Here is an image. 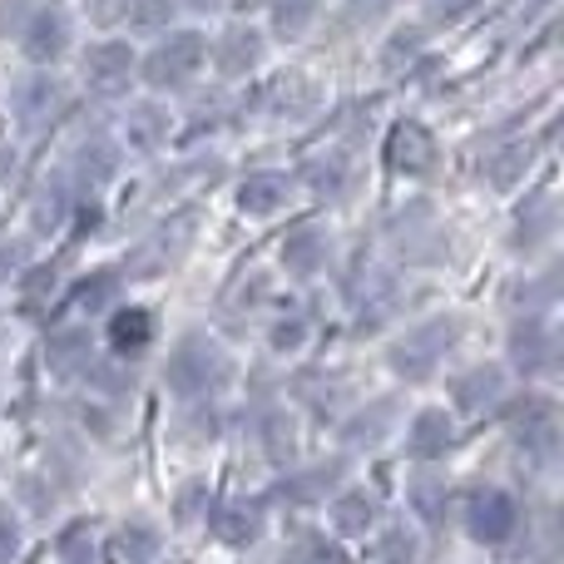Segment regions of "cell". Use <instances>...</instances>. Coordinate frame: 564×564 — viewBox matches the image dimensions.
<instances>
[{
  "mask_svg": "<svg viewBox=\"0 0 564 564\" xmlns=\"http://www.w3.org/2000/svg\"><path fill=\"white\" fill-rule=\"evenodd\" d=\"M466 530L480 540V545H506L520 530V506L506 496V490H480L466 506Z\"/></svg>",
  "mask_w": 564,
  "mask_h": 564,
  "instance_id": "3957f363",
  "label": "cell"
},
{
  "mask_svg": "<svg viewBox=\"0 0 564 564\" xmlns=\"http://www.w3.org/2000/svg\"><path fill=\"white\" fill-rule=\"evenodd\" d=\"M15 95H20L15 109H20V119H25V124H40V119H50L59 109V85L50 75H30Z\"/></svg>",
  "mask_w": 564,
  "mask_h": 564,
  "instance_id": "4fadbf2b",
  "label": "cell"
},
{
  "mask_svg": "<svg viewBox=\"0 0 564 564\" xmlns=\"http://www.w3.org/2000/svg\"><path fill=\"white\" fill-rule=\"evenodd\" d=\"M65 45H69L65 20H59L55 10H40V15L30 20V30H25V55L30 59H55Z\"/></svg>",
  "mask_w": 564,
  "mask_h": 564,
  "instance_id": "7c38bea8",
  "label": "cell"
},
{
  "mask_svg": "<svg viewBox=\"0 0 564 564\" xmlns=\"http://www.w3.org/2000/svg\"><path fill=\"white\" fill-rule=\"evenodd\" d=\"M500 391H506V377H500L496 367H476L456 381V406L460 411H486L490 401H500Z\"/></svg>",
  "mask_w": 564,
  "mask_h": 564,
  "instance_id": "8fae6325",
  "label": "cell"
},
{
  "mask_svg": "<svg viewBox=\"0 0 564 564\" xmlns=\"http://www.w3.org/2000/svg\"><path fill=\"white\" fill-rule=\"evenodd\" d=\"M302 564H347L337 545H327V540H307V550H302Z\"/></svg>",
  "mask_w": 564,
  "mask_h": 564,
  "instance_id": "4316f807",
  "label": "cell"
},
{
  "mask_svg": "<svg viewBox=\"0 0 564 564\" xmlns=\"http://www.w3.org/2000/svg\"><path fill=\"white\" fill-rule=\"evenodd\" d=\"M20 555V520L10 516V506H0V560Z\"/></svg>",
  "mask_w": 564,
  "mask_h": 564,
  "instance_id": "484cf974",
  "label": "cell"
},
{
  "mask_svg": "<svg viewBox=\"0 0 564 564\" xmlns=\"http://www.w3.org/2000/svg\"><path fill=\"white\" fill-rule=\"evenodd\" d=\"M451 332H456V322H431V327H421V332H411L401 347H391V367L397 371H406L411 381H421V377H431V367L441 361V351L451 347Z\"/></svg>",
  "mask_w": 564,
  "mask_h": 564,
  "instance_id": "277c9868",
  "label": "cell"
},
{
  "mask_svg": "<svg viewBox=\"0 0 564 564\" xmlns=\"http://www.w3.org/2000/svg\"><path fill=\"white\" fill-rule=\"evenodd\" d=\"M312 10H317V0H278V30L282 35H302L307 30V20H312Z\"/></svg>",
  "mask_w": 564,
  "mask_h": 564,
  "instance_id": "603a6c76",
  "label": "cell"
},
{
  "mask_svg": "<svg viewBox=\"0 0 564 564\" xmlns=\"http://www.w3.org/2000/svg\"><path fill=\"white\" fill-rule=\"evenodd\" d=\"M89 10L99 20H115V15H129V0H89Z\"/></svg>",
  "mask_w": 564,
  "mask_h": 564,
  "instance_id": "d6a6232c",
  "label": "cell"
},
{
  "mask_svg": "<svg viewBox=\"0 0 564 564\" xmlns=\"http://www.w3.org/2000/svg\"><path fill=\"white\" fill-rule=\"evenodd\" d=\"M119 282L109 278V273H99L95 282H85V292H79V302H85V307H105V292H115Z\"/></svg>",
  "mask_w": 564,
  "mask_h": 564,
  "instance_id": "f1b7e54d",
  "label": "cell"
},
{
  "mask_svg": "<svg viewBox=\"0 0 564 564\" xmlns=\"http://www.w3.org/2000/svg\"><path fill=\"white\" fill-rule=\"evenodd\" d=\"M371 520H377L371 496H337L332 500V530H337V535H367Z\"/></svg>",
  "mask_w": 564,
  "mask_h": 564,
  "instance_id": "2e32d148",
  "label": "cell"
},
{
  "mask_svg": "<svg viewBox=\"0 0 564 564\" xmlns=\"http://www.w3.org/2000/svg\"><path fill=\"white\" fill-rule=\"evenodd\" d=\"M288 194H292V184H288V174H253L243 188H238V204L248 208V214H278L282 204H288Z\"/></svg>",
  "mask_w": 564,
  "mask_h": 564,
  "instance_id": "30bf717a",
  "label": "cell"
},
{
  "mask_svg": "<svg viewBox=\"0 0 564 564\" xmlns=\"http://www.w3.org/2000/svg\"><path fill=\"white\" fill-rule=\"evenodd\" d=\"M59 560L65 564H95V535L85 525H69L59 535Z\"/></svg>",
  "mask_w": 564,
  "mask_h": 564,
  "instance_id": "7402d4cb",
  "label": "cell"
},
{
  "mask_svg": "<svg viewBox=\"0 0 564 564\" xmlns=\"http://www.w3.org/2000/svg\"><path fill=\"white\" fill-rule=\"evenodd\" d=\"M164 129H169V119H164V115H159V109H154V105H144V109H134V115H129L124 134H129V144L149 149V144H159V139H164Z\"/></svg>",
  "mask_w": 564,
  "mask_h": 564,
  "instance_id": "ffe728a7",
  "label": "cell"
},
{
  "mask_svg": "<svg viewBox=\"0 0 564 564\" xmlns=\"http://www.w3.org/2000/svg\"><path fill=\"white\" fill-rule=\"evenodd\" d=\"M327 253H332V238L322 234L317 224H302V228H292L288 234V243H282V263L292 268V273H317L322 263H327Z\"/></svg>",
  "mask_w": 564,
  "mask_h": 564,
  "instance_id": "52a82bcc",
  "label": "cell"
},
{
  "mask_svg": "<svg viewBox=\"0 0 564 564\" xmlns=\"http://www.w3.org/2000/svg\"><path fill=\"white\" fill-rule=\"evenodd\" d=\"M204 55H208L204 35H194V30H178V35H169L164 45H159L154 55L144 59V79H149V85H159V89H174V85H184V79L194 75L198 65H204Z\"/></svg>",
  "mask_w": 564,
  "mask_h": 564,
  "instance_id": "7a4b0ae2",
  "label": "cell"
},
{
  "mask_svg": "<svg viewBox=\"0 0 564 564\" xmlns=\"http://www.w3.org/2000/svg\"><path fill=\"white\" fill-rule=\"evenodd\" d=\"M154 555H159L154 525H124V530H119V560H124V564H149Z\"/></svg>",
  "mask_w": 564,
  "mask_h": 564,
  "instance_id": "d6986e66",
  "label": "cell"
},
{
  "mask_svg": "<svg viewBox=\"0 0 564 564\" xmlns=\"http://www.w3.org/2000/svg\"><path fill=\"white\" fill-rule=\"evenodd\" d=\"M59 218H65V188H50L35 198V228H59Z\"/></svg>",
  "mask_w": 564,
  "mask_h": 564,
  "instance_id": "d4e9b609",
  "label": "cell"
},
{
  "mask_svg": "<svg viewBox=\"0 0 564 564\" xmlns=\"http://www.w3.org/2000/svg\"><path fill=\"white\" fill-rule=\"evenodd\" d=\"M50 367L69 371V367H89V347L79 332H55L50 337Z\"/></svg>",
  "mask_w": 564,
  "mask_h": 564,
  "instance_id": "44dd1931",
  "label": "cell"
},
{
  "mask_svg": "<svg viewBox=\"0 0 564 564\" xmlns=\"http://www.w3.org/2000/svg\"><path fill=\"white\" fill-rule=\"evenodd\" d=\"M129 69H134V55H129V45H119V40L95 45L85 59V79H89V89H99V95H115L119 85H129Z\"/></svg>",
  "mask_w": 564,
  "mask_h": 564,
  "instance_id": "5b68a950",
  "label": "cell"
},
{
  "mask_svg": "<svg viewBox=\"0 0 564 564\" xmlns=\"http://www.w3.org/2000/svg\"><path fill=\"white\" fill-rule=\"evenodd\" d=\"M451 441H456V426H451L446 411H436V406L416 411V421H411V431H406V451H411V456H421V460L446 456Z\"/></svg>",
  "mask_w": 564,
  "mask_h": 564,
  "instance_id": "8992f818",
  "label": "cell"
},
{
  "mask_svg": "<svg viewBox=\"0 0 564 564\" xmlns=\"http://www.w3.org/2000/svg\"><path fill=\"white\" fill-rule=\"evenodd\" d=\"M510 357H516V367L535 371L540 361L550 357V332L540 327V322H525V327H516V337H510Z\"/></svg>",
  "mask_w": 564,
  "mask_h": 564,
  "instance_id": "e0dca14e",
  "label": "cell"
},
{
  "mask_svg": "<svg viewBox=\"0 0 564 564\" xmlns=\"http://www.w3.org/2000/svg\"><path fill=\"white\" fill-rule=\"evenodd\" d=\"M20 258H25V243H20V238H0V278H6L10 268H20Z\"/></svg>",
  "mask_w": 564,
  "mask_h": 564,
  "instance_id": "4dcf8cb0",
  "label": "cell"
},
{
  "mask_svg": "<svg viewBox=\"0 0 564 564\" xmlns=\"http://www.w3.org/2000/svg\"><path fill=\"white\" fill-rule=\"evenodd\" d=\"M297 341H302V322H278V327H273V347L278 351L297 347Z\"/></svg>",
  "mask_w": 564,
  "mask_h": 564,
  "instance_id": "1f68e13d",
  "label": "cell"
},
{
  "mask_svg": "<svg viewBox=\"0 0 564 564\" xmlns=\"http://www.w3.org/2000/svg\"><path fill=\"white\" fill-rule=\"evenodd\" d=\"M214 535L224 540V545H253V540L263 535V516H258L253 506H224L214 516Z\"/></svg>",
  "mask_w": 564,
  "mask_h": 564,
  "instance_id": "5bb4252c",
  "label": "cell"
},
{
  "mask_svg": "<svg viewBox=\"0 0 564 564\" xmlns=\"http://www.w3.org/2000/svg\"><path fill=\"white\" fill-rule=\"evenodd\" d=\"M381 564H416V540L406 530H387L381 535Z\"/></svg>",
  "mask_w": 564,
  "mask_h": 564,
  "instance_id": "cb8c5ba5",
  "label": "cell"
},
{
  "mask_svg": "<svg viewBox=\"0 0 564 564\" xmlns=\"http://www.w3.org/2000/svg\"><path fill=\"white\" fill-rule=\"evenodd\" d=\"M258 50H263V40H258L253 30L234 25L224 40H218V69H224V75H243V69H253Z\"/></svg>",
  "mask_w": 564,
  "mask_h": 564,
  "instance_id": "9a60e30c",
  "label": "cell"
},
{
  "mask_svg": "<svg viewBox=\"0 0 564 564\" xmlns=\"http://www.w3.org/2000/svg\"><path fill=\"white\" fill-rule=\"evenodd\" d=\"M79 169H85V174H109V169H115V149H85V154H79Z\"/></svg>",
  "mask_w": 564,
  "mask_h": 564,
  "instance_id": "83f0119b",
  "label": "cell"
},
{
  "mask_svg": "<svg viewBox=\"0 0 564 564\" xmlns=\"http://www.w3.org/2000/svg\"><path fill=\"white\" fill-rule=\"evenodd\" d=\"M312 188H322V194H347V184H351V164H347V154H337V149H332V154H322V159H312Z\"/></svg>",
  "mask_w": 564,
  "mask_h": 564,
  "instance_id": "ac0fdd59",
  "label": "cell"
},
{
  "mask_svg": "<svg viewBox=\"0 0 564 564\" xmlns=\"http://www.w3.org/2000/svg\"><path fill=\"white\" fill-rule=\"evenodd\" d=\"M387 6H391V0H357V15H361V10L371 15V10H387Z\"/></svg>",
  "mask_w": 564,
  "mask_h": 564,
  "instance_id": "e575fe53",
  "label": "cell"
},
{
  "mask_svg": "<svg viewBox=\"0 0 564 564\" xmlns=\"http://www.w3.org/2000/svg\"><path fill=\"white\" fill-rule=\"evenodd\" d=\"M466 6H470V0H436V10H446V20H451V15H460Z\"/></svg>",
  "mask_w": 564,
  "mask_h": 564,
  "instance_id": "836d02e7",
  "label": "cell"
},
{
  "mask_svg": "<svg viewBox=\"0 0 564 564\" xmlns=\"http://www.w3.org/2000/svg\"><path fill=\"white\" fill-rule=\"evenodd\" d=\"M436 496H441V486H431V480H421V486H416V506H421V516H426V520H441Z\"/></svg>",
  "mask_w": 564,
  "mask_h": 564,
  "instance_id": "f546056e",
  "label": "cell"
},
{
  "mask_svg": "<svg viewBox=\"0 0 564 564\" xmlns=\"http://www.w3.org/2000/svg\"><path fill=\"white\" fill-rule=\"evenodd\" d=\"M224 377H228V357H224V347L208 337L178 341V351L169 357V387L184 391V397H198V391L218 387Z\"/></svg>",
  "mask_w": 564,
  "mask_h": 564,
  "instance_id": "6da1fadb",
  "label": "cell"
},
{
  "mask_svg": "<svg viewBox=\"0 0 564 564\" xmlns=\"http://www.w3.org/2000/svg\"><path fill=\"white\" fill-rule=\"evenodd\" d=\"M391 164L406 169V174H426V169L436 164V139L421 124H401L397 134H391Z\"/></svg>",
  "mask_w": 564,
  "mask_h": 564,
  "instance_id": "ba28073f",
  "label": "cell"
},
{
  "mask_svg": "<svg viewBox=\"0 0 564 564\" xmlns=\"http://www.w3.org/2000/svg\"><path fill=\"white\" fill-rule=\"evenodd\" d=\"M149 341H154V317H149L144 307H119L115 317H109V347H115L119 357H134Z\"/></svg>",
  "mask_w": 564,
  "mask_h": 564,
  "instance_id": "9c48e42d",
  "label": "cell"
}]
</instances>
